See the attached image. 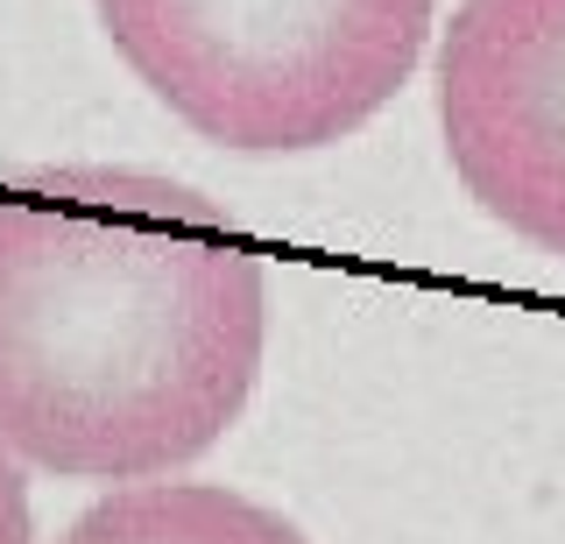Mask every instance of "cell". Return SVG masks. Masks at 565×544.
<instances>
[{
  "mask_svg": "<svg viewBox=\"0 0 565 544\" xmlns=\"http://www.w3.org/2000/svg\"><path fill=\"white\" fill-rule=\"evenodd\" d=\"M269 284L199 184L128 163L0 178V452L163 481L241 425Z\"/></svg>",
  "mask_w": 565,
  "mask_h": 544,
  "instance_id": "6da1fadb",
  "label": "cell"
},
{
  "mask_svg": "<svg viewBox=\"0 0 565 544\" xmlns=\"http://www.w3.org/2000/svg\"><path fill=\"white\" fill-rule=\"evenodd\" d=\"M106 43L191 135L305 156L411 85L438 0H93Z\"/></svg>",
  "mask_w": 565,
  "mask_h": 544,
  "instance_id": "7a4b0ae2",
  "label": "cell"
},
{
  "mask_svg": "<svg viewBox=\"0 0 565 544\" xmlns=\"http://www.w3.org/2000/svg\"><path fill=\"white\" fill-rule=\"evenodd\" d=\"M438 128L467 199L565 262V0H459L438 36Z\"/></svg>",
  "mask_w": 565,
  "mask_h": 544,
  "instance_id": "3957f363",
  "label": "cell"
},
{
  "mask_svg": "<svg viewBox=\"0 0 565 544\" xmlns=\"http://www.w3.org/2000/svg\"><path fill=\"white\" fill-rule=\"evenodd\" d=\"M57 544H311L282 509L220 481H128L99 495Z\"/></svg>",
  "mask_w": 565,
  "mask_h": 544,
  "instance_id": "277c9868",
  "label": "cell"
},
{
  "mask_svg": "<svg viewBox=\"0 0 565 544\" xmlns=\"http://www.w3.org/2000/svg\"><path fill=\"white\" fill-rule=\"evenodd\" d=\"M0 544H35V516H29V481L22 467L0 452Z\"/></svg>",
  "mask_w": 565,
  "mask_h": 544,
  "instance_id": "5b68a950",
  "label": "cell"
}]
</instances>
